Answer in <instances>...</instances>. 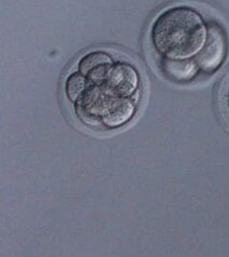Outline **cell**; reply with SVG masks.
<instances>
[{
  "mask_svg": "<svg viewBox=\"0 0 229 257\" xmlns=\"http://www.w3.org/2000/svg\"><path fill=\"white\" fill-rule=\"evenodd\" d=\"M88 85L86 77L82 75L80 71H74L66 78L65 81V94L68 101L74 104L76 99L82 95Z\"/></svg>",
  "mask_w": 229,
  "mask_h": 257,
  "instance_id": "obj_4",
  "label": "cell"
},
{
  "mask_svg": "<svg viewBox=\"0 0 229 257\" xmlns=\"http://www.w3.org/2000/svg\"><path fill=\"white\" fill-rule=\"evenodd\" d=\"M227 54L228 38L225 30L216 21H210L206 46L195 59L200 71L209 75L214 74L223 66Z\"/></svg>",
  "mask_w": 229,
  "mask_h": 257,
  "instance_id": "obj_2",
  "label": "cell"
},
{
  "mask_svg": "<svg viewBox=\"0 0 229 257\" xmlns=\"http://www.w3.org/2000/svg\"><path fill=\"white\" fill-rule=\"evenodd\" d=\"M209 22L196 7L172 5L162 9L150 27V44L160 59L195 60L208 40Z\"/></svg>",
  "mask_w": 229,
  "mask_h": 257,
  "instance_id": "obj_1",
  "label": "cell"
},
{
  "mask_svg": "<svg viewBox=\"0 0 229 257\" xmlns=\"http://www.w3.org/2000/svg\"><path fill=\"white\" fill-rule=\"evenodd\" d=\"M160 68L164 77L176 82H190L202 73L195 60L160 59Z\"/></svg>",
  "mask_w": 229,
  "mask_h": 257,
  "instance_id": "obj_3",
  "label": "cell"
},
{
  "mask_svg": "<svg viewBox=\"0 0 229 257\" xmlns=\"http://www.w3.org/2000/svg\"><path fill=\"white\" fill-rule=\"evenodd\" d=\"M224 105H225V109L229 116V82L227 84V87L225 89V93H224Z\"/></svg>",
  "mask_w": 229,
  "mask_h": 257,
  "instance_id": "obj_5",
  "label": "cell"
}]
</instances>
